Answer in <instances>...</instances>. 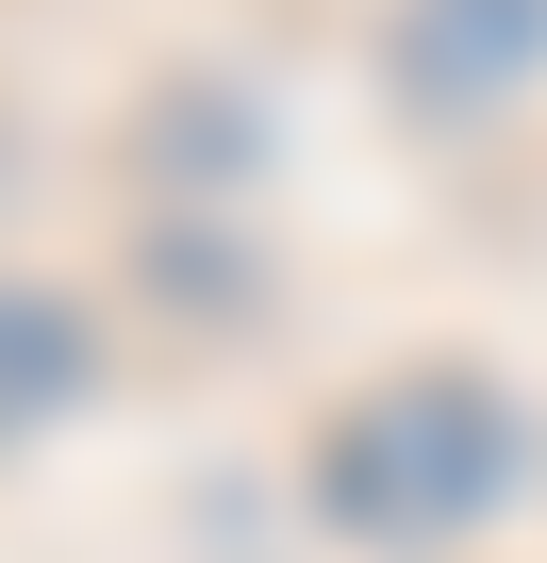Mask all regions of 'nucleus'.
Returning a JSON list of instances; mask_svg holds the SVG:
<instances>
[{
    "label": "nucleus",
    "instance_id": "nucleus-1",
    "mask_svg": "<svg viewBox=\"0 0 547 563\" xmlns=\"http://www.w3.org/2000/svg\"><path fill=\"white\" fill-rule=\"evenodd\" d=\"M316 497H332L349 530H382V547L481 530V514L514 497V415H497L464 365H398L382 398H349V415H332V448H316Z\"/></svg>",
    "mask_w": 547,
    "mask_h": 563
},
{
    "label": "nucleus",
    "instance_id": "nucleus-2",
    "mask_svg": "<svg viewBox=\"0 0 547 563\" xmlns=\"http://www.w3.org/2000/svg\"><path fill=\"white\" fill-rule=\"evenodd\" d=\"M547 51V0H415V67L448 84V100H481V84H514Z\"/></svg>",
    "mask_w": 547,
    "mask_h": 563
},
{
    "label": "nucleus",
    "instance_id": "nucleus-3",
    "mask_svg": "<svg viewBox=\"0 0 547 563\" xmlns=\"http://www.w3.org/2000/svg\"><path fill=\"white\" fill-rule=\"evenodd\" d=\"M67 382H84V332H67L51 299H18V282H0V431H34Z\"/></svg>",
    "mask_w": 547,
    "mask_h": 563
}]
</instances>
